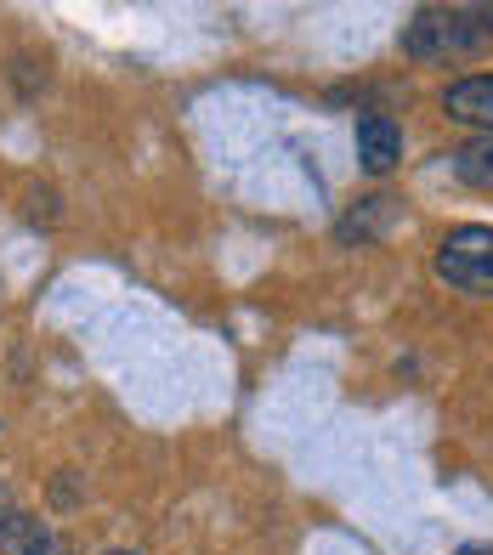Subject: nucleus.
Here are the masks:
<instances>
[{
  "instance_id": "6",
  "label": "nucleus",
  "mask_w": 493,
  "mask_h": 555,
  "mask_svg": "<svg viewBox=\"0 0 493 555\" xmlns=\"http://www.w3.org/2000/svg\"><path fill=\"white\" fill-rule=\"evenodd\" d=\"M454 170L465 176V182H477V188H493V137L465 142L459 154H454Z\"/></svg>"
},
{
  "instance_id": "4",
  "label": "nucleus",
  "mask_w": 493,
  "mask_h": 555,
  "mask_svg": "<svg viewBox=\"0 0 493 555\" xmlns=\"http://www.w3.org/2000/svg\"><path fill=\"white\" fill-rule=\"evenodd\" d=\"M398 154H403V131H398V125H391L386 114H363L358 119V165L368 176H386L391 165H398Z\"/></svg>"
},
{
  "instance_id": "7",
  "label": "nucleus",
  "mask_w": 493,
  "mask_h": 555,
  "mask_svg": "<svg viewBox=\"0 0 493 555\" xmlns=\"http://www.w3.org/2000/svg\"><path fill=\"white\" fill-rule=\"evenodd\" d=\"M482 29H493V7H488V12H482Z\"/></svg>"
},
{
  "instance_id": "8",
  "label": "nucleus",
  "mask_w": 493,
  "mask_h": 555,
  "mask_svg": "<svg viewBox=\"0 0 493 555\" xmlns=\"http://www.w3.org/2000/svg\"><path fill=\"white\" fill-rule=\"evenodd\" d=\"M108 555H137V550H108Z\"/></svg>"
},
{
  "instance_id": "2",
  "label": "nucleus",
  "mask_w": 493,
  "mask_h": 555,
  "mask_svg": "<svg viewBox=\"0 0 493 555\" xmlns=\"http://www.w3.org/2000/svg\"><path fill=\"white\" fill-rule=\"evenodd\" d=\"M437 278L454 289H493V227H454L437 249Z\"/></svg>"
},
{
  "instance_id": "3",
  "label": "nucleus",
  "mask_w": 493,
  "mask_h": 555,
  "mask_svg": "<svg viewBox=\"0 0 493 555\" xmlns=\"http://www.w3.org/2000/svg\"><path fill=\"white\" fill-rule=\"evenodd\" d=\"M442 114L493 137V74H465V80H454L442 91Z\"/></svg>"
},
{
  "instance_id": "1",
  "label": "nucleus",
  "mask_w": 493,
  "mask_h": 555,
  "mask_svg": "<svg viewBox=\"0 0 493 555\" xmlns=\"http://www.w3.org/2000/svg\"><path fill=\"white\" fill-rule=\"evenodd\" d=\"M482 46V12H420L403 35L408 57H459Z\"/></svg>"
},
{
  "instance_id": "5",
  "label": "nucleus",
  "mask_w": 493,
  "mask_h": 555,
  "mask_svg": "<svg viewBox=\"0 0 493 555\" xmlns=\"http://www.w3.org/2000/svg\"><path fill=\"white\" fill-rule=\"evenodd\" d=\"M7 533H12L17 555H74V544H68L63 533H52L46 521H35V516H17Z\"/></svg>"
}]
</instances>
